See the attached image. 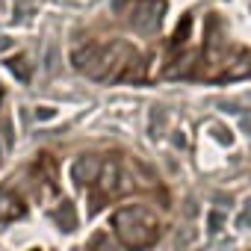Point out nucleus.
Instances as JSON below:
<instances>
[{
    "mask_svg": "<svg viewBox=\"0 0 251 251\" xmlns=\"http://www.w3.org/2000/svg\"><path fill=\"white\" fill-rule=\"evenodd\" d=\"M112 227L118 233V239L133 248V251H142V248H151L160 236V225L157 219L142 210V207H127V210H118L115 219H112Z\"/></svg>",
    "mask_w": 251,
    "mask_h": 251,
    "instance_id": "f257e3e1",
    "label": "nucleus"
},
{
    "mask_svg": "<svg viewBox=\"0 0 251 251\" xmlns=\"http://www.w3.org/2000/svg\"><path fill=\"white\" fill-rule=\"evenodd\" d=\"M98 186H100V192H103V195H121V192H127V189L133 186V180H130V175H127V172L121 169V163L109 160V163H103V166H100Z\"/></svg>",
    "mask_w": 251,
    "mask_h": 251,
    "instance_id": "f03ea898",
    "label": "nucleus"
},
{
    "mask_svg": "<svg viewBox=\"0 0 251 251\" xmlns=\"http://www.w3.org/2000/svg\"><path fill=\"white\" fill-rule=\"evenodd\" d=\"M160 12H163V3L160 0H139L133 15H130V24L133 30L139 33H154L160 27Z\"/></svg>",
    "mask_w": 251,
    "mask_h": 251,
    "instance_id": "7ed1b4c3",
    "label": "nucleus"
},
{
    "mask_svg": "<svg viewBox=\"0 0 251 251\" xmlns=\"http://www.w3.org/2000/svg\"><path fill=\"white\" fill-rule=\"evenodd\" d=\"M251 71V56L245 53V50H236L233 56H227L225 59V68H222V80H236V77H245Z\"/></svg>",
    "mask_w": 251,
    "mask_h": 251,
    "instance_id": "20e7f679",
    "label": "nucleus"
},
{
    "mask_svg": "<svg viewBox=\"0 0 251 251\" xmlns=\"http://www.w3.org/2000/svg\"><path fill=\"white\" fill-rule=\"evenodd\" d=\"M100 160H95V157H83V160H77V166H74V177L80 180V183H98V175H100Z\"/></svg>",
    "mask_w": 251,
    "mask_h": 251,
    "instance_id": "39448f33",
    "label": "nucleus"
},
{
    "mask_svg": "<svg viewBox=\"0 0 251 251\" xmlns=\"http://www.w3.org/2000/svg\"><path fill=\"white\" fill-rule=\"evenodd\" d=\"M24 213V204L18 195L12 192H0V222H9V219H18Z\"/></svg>",
    "mask_w": 251,
    "mask_h": 251,
    "instance_id": "423d86ee",
    "label": "nucleus"
},
{
    "mask_svg": "<svg viewBox=\"0 0 251 251\" xmlns=\"http://www.w3.org/2000/svg\"><path fill=\"white\" fill-rule=\"evenodd\" d=\"M9 68H12L21 80H30V65H27V59H12V62H9Z\"/></svg>",
    "mask_w": 251,
    "mask_h": 251,
    "instance_id": "0eeeda50",
    "label": "nucleus"
}]
</instances>
